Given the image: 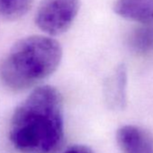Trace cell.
Returning <instances> with one entry per match:
<instances>
[{"mask_svg": "<svg viewBox=\"0 0 153 153\" xmlns=\"http://www.w3.org/2000/svg\"><path fill=\"white\" fill-rule=\"evenodd\" d=\"M128 45L137 55L147 56L153 53V24L135 27L128 36Z\"/></svg>", "mask_w": 153, "mask_h": 153, "instance_id": "52a82bcc", "label": "cell"}, {"mask_svg": "<svg viewBox=\"0 0 153 153\" xmlns=\"http://www.w3.org/2000/svg\"><path fill=\"white\" fill-rule=\"evenodd\" d=\"M9 139L21 153H56L64 140L60 92L48 85L36 88L16 108Z\"/></svg>", "mask_w": 153, "mask_h": 153, "instance_id": "6da1fadb", "label": "cell"}, {"mask_svg": "<svg viewBox=\"0 0 153 153\" xmlns=\"http://www.w3.org/2000/svg\"><path fill=\"white\" fill-rule=\"evenodd\" d=\"M114 11L119 16L140 25L153 24V0H115Z\"/></svg>", "mask_w": 153, "mask_h": 153, "instance_id": "5b68a950", "label": "cell"}, {"mask_svg": "<svg viewBox=\"0 0 153 153\" xmlns=\"http://www.w3.org/2000/svg\"><path fill=\"white\" fill-rule=\"evenodd\" d=\"M123 153H153V134L137 125H123L116 132Z\"/></svg>", "mask_w": 153, "mask_h": 153, "instance_id": "277c9868", "label": "cell"}, {"mask_svg": "<svg viewBox=\"0 0 153 153\" xmlns=\"http://www.w3.org/2000/svg\"><path fill=\"white\" fill-rule=\"evenodd\" d=\"M127 69L124 64L119 65L106 80L105 96L108 106L114 110H122L126 105Z\"/></svg>", "mask_w": 153, "mask_h": 153, "instance_id": "8992f818", "label": "cell"}, {"mask_svg": "<svg viewBox=\"0 0 153 153\" xmlns=\"http://www.w3.org/2000/svg\"><path fill=\"white\" fill-rule=\"evenodd\" d=\"M62 48L55 39L33 35L16 42L0 61V82L12 91L33 88L59 68Z\"/></svg>", "mask_w": 153, "mask_h": 153, "instance_id": "7a4b0ae2", "label": "cell"}, {"mask_svg": "<svg viewBox=\"0 0 153 153\" xmlns=\"http://www.w3.org/2000/svg\"><path fill=\"white\" fill-rule=\"evenodd\" d=\"M64 153H94L93 150L84 145H74L69 147Z\"/></svg>", "mask_w": 153, "mask_h": 153, "instance_id": "9c48e42d", "label": "cell"}, {"mask_svg": "<svg viewBox=\"0 0 153 153\" xmlns=\"http://www.w3.org/2000/svg\"><path fill=\"white\" fill-rule=\"evenodd\" d=\"M79 7V0H42L35 14V24L51 36L62 34L72 25Z\"/></svg>", "mask_w": 153, "mask_h": 153, "instance_id": "3957f363", "label": "cell"}, {"mask_svg": "<svg viewBox=\"0 0 153 153\" xmlns=\"http://www.w3.org/2000/svg\"><path fill=\"white\" fill-rule=\"evenodd\" d=\"M33 0H0V16L7 20L23 17L31 9Z\"/></svg>", "mask_w": 153, "mask_h": 153, "instance_id": "ba28073f", "label": "cell"}]
</instances>
